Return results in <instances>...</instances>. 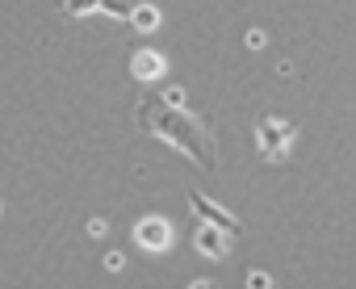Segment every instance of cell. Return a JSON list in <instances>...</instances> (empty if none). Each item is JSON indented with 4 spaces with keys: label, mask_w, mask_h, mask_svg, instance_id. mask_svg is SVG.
Returning a JSON list of instances; mask_svg holds the SVG:
<instances>
[{
    "label": "cell",
    "mask_w": 356,
    "mask_h": 289,
    "mask_svg": "<svg viewBox=\"0 0 356 289\" xmlns=\"http://www.w3.org/2000/svg\"><path fill=\"white\" fill-rule=\"evenodd\" d=\"M138 130L172 142L181 156H189L197 168H218V138L210 130V122L185 113V105H168L163 97H143L138 101Z\"/></svg>",
    "instance_id": "1"
},
{
    "label": "cell",
    "mask_w": 356,
    "mask_h": 289,
    "mask_svg": "<svg viewBox=\"0 0 356 289\" xmlns=\"http://www.w3.org/2000/svg\"><path fill=\"white\" fill-rule=\"evenodd\" d=\"M248 285H252V289H264V285H273V281H268L264 272H248Z\"/></svg>",
    "instance_id": "11"
},
{
    "label": "cell",
    "mask_w": 356,
    "mask_h": 289,
    "mask_svg": "<svg viewBox=\"0 0 356 289\" xmlns=\"http://www.w3.org/2000/svg\"><path fill=\"white\" fill-rule=\"evenodd\" d=\"M189 206L197 210V218H202V222H214V226H222L227 235H243V222H239L235 214H227L218 201H210L206 193H189Z\"/></svg>",
    "instance_id": "3"
},
{
    "label": "cell",
    "mask_w": 356,
    "mask_h": 289,
    "mask_svg": "<svg viewBox=\"0 0 356 289\" xmlns=\"http://www.w3.org/2000/svg\"><path fill=\"white\" fill-rule=\"evenodd\" d=\"M134 239H138V247H147V251H168V247H172V226H168L163 218H143V222L134 226Z\"/></svg>",
    "instance_id": "4"
},
{
    "label": "cell",
    "mask_w": 356,
    "mask_h": 289,
    "mask_svg": "<svg viewBox=\"0 0 356 289\" xmlns=\"http://www.w3.org/2000/svg\"><path fill=\"white\" fill-rule=\"evenodd\" d=\"M130 72H134V80H159V76H163V59L151 55V51H138V55L130 59Z\"/></svg>",
    "instance_id": "6"
},
{
    "label": "cell",
    "mask_w": 356,
    "mask_h": 289,
    "mask_svg": "<svg viewBox=\"0 0 356 289\" xmlns=\"http://www.w3.org/2000/svg\"><path fill=\"white\" fill-rule=\"evenodd\" d=\"M97 13H105V17H118V22H130V13H134V0H101V9Z\"/></svg>",
    "instance_id": "8"
},
{
    "label": "cell",
    "mask_w": 356,
    "mask_h": 289,
    "mask_svg": "<svg viewBox=\"0 0 356 289\" xmlns=\"http://www.w3.org/2000/svg\"><path fill=\"white\" fill-rule=\"evenodd\" d=\"M92 9H101V0H63V13H67V17H84V13H92Z\"/></svg>",
    "instance_id": "9"
},
{
    "label": "cell",
    "mask_w": 356,
    "mask_h": 289,
    "mask_svg": "<svg viewBox=\"0 0 356 289\" xmlns=\"http://www.w3.org/2000/svg\"><path fill=\"white\" fill-rule=\"evenodd\" d=\"M130 22H134V30H155L159 26V9L155 5H134Z\"/></svg>",
    "instance_id": "7"
},
{
    "label": "cell",
    "mask_w": 356,
    "mask_h": 289,
    "mask_svg": "<svg viewBox=\"0 0 356 289\" xmlns=\"http://www.w3.org/2000/svg\"><path fill=\"white\" fill-rule=\"evenodd\" d=\"M159 97H163L168 105H185V92H181V88H176V84H172V88H163Z\"/></svg>",
    "instance_id": "10"
},
{
    "label": "cell",
    "mask_w": 356,
    "mask_h": 289,
    "mask_svg": "<svg viewBox=\"0 0 356 289\" xmlns=\"http://www.w3.org/2000/svg\"><path fill=\"white\" fill-rule=\"evenodd\" d=\"M293 138H298V126L289 117H273L268 113V117L256 122V147H260V160H268V164H281L289 156Z\"/></svg>",
    "instance_id": "2"
},
{
    "label": "cell",
    "mask_w": 356,
    "mask_h": 289,
    "mask_svg": "<svg viewBox=\"0 0 356 289\" xmlns=\"http://www.w3.org/2000/svg\"><path fill=\"white\" fill-rule=\"evenodd\" d=\"M231 239H235V235H227L222 226H214V222H202V231H197V251H202V256H210V260H222Z\"/></svg>",
    "instance_id": "5"
}]
</instances>
